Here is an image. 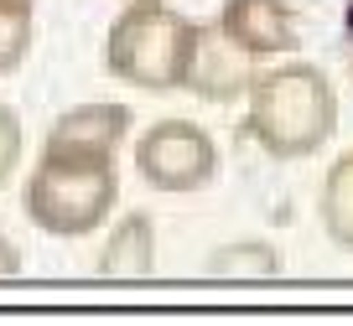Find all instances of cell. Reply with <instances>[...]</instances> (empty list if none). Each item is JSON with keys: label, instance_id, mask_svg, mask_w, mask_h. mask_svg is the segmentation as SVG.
<instances>
[{"label": "cell", "instance_id": "obj_1", "mask_svg": "<svg viewBox=\"0 0 353 326\" xmlns=\"http://www.w3.org/2000/svg\"><path fill=\"white\" fill-rule=\"evenodd\" d=\"M338 130V94L327 73L301 57H276L254 67L244 88V135L270 161H307Z\"/></svg>", "mask_w": 353, "mask_h": 326}, {"label": "cell", "instance_id": "obj_7", "mask_svg": "<svg viewBox=\"0 0 353 326\" xmlns=\"http://www.w3.org/2000/svg\"><path fill=\"white\" fill-rule=\"evenodd\" d=\"M135 135V109L120 98H94V104H73L47 124L42 145H73V151H120Z\"/></svg>", "mask_w": 353, "mask_h": 326}, {"label": "cell", "instance_id": "obj_5", "mask_svg": "<svg viewBox=\"0 0 353 326\" xmlns=\"http://www.w3.org/2000/svg\"><path fill=\"white\" fill-rule=\"evenodd\" d=\"M254 67H260V63H254L239 42H229L219 21H198V36H192V57H188V78H182V88L198 94L203 104H234V98H244Z\"/></svg>", "mask_w": 353, "mask_h": 326}, {"label": "cell", "instance_id": "obj_14", "mask_svg": "<svg viewBox=\"0 0 353 326\" xmlns=\"http://www.w3.org/2000/svg\"><path fill=\"white\" fill-rule=\"evenodd\" d=\"M343 57H348V73H353V0L343 6Z\"/></svg>", "mask_w": 353, "mask_h": 326}, {"label": "cell", "instance_id": "obj_3", "mask_svg": "<svg viewBox=\"0 0 353 326\" xmlns=\"http://www.w3.org/2000/svg\"><path fill=\"white\" fill-rule=\"evenodd\" d=\"M198 21L172 0H125L104 32V73L141 94H182Z\"/></svg>", "mask_w": 353, "mask_h": 326}, {"label": "cell", "instance_id": "obj_10", "mask_svg": "<svg viewBox=\"0 0 353 326\" xmlns=\"http://www.w3.org/2000/svg\"><path fill=\"white\" fill-rule=\"evenodd\" d=\"M322 228L338 249H353V151L332 161V171L322 176V197H317Z\"/></svg>", "mask_w": 353, "mask_h": 326}, {"label": "cell", "instance_id": "obj_8", "mask_svg": "<svg viewBox=\"0 0 353 326\" xmlns=\"http://www.w3.org/2000/svg\"><path fill=\"white\" fill-rule=\"evenodd\" d=\"M156 249H161V239H156V217L151 213H125L120 223L110 228V239H104L94 270H99L104 280H151V274H156Z\"/></svg>", "mask_w": 353, "mask_h": 326}, {"label": "cell", "instance_id": "obj_6", "mask_svg": "<svg viewBox=\"0 0 353 326\" xmlns=\"http://www.w3.org/2000/svg\"><path fill=\"white\" fill-rule=\"evenodd\" d=\"M213 21H219L223 36L239 42L254 63H276V57H291L301 47L296 11H291L286 0H223Z\"/></svg>", "mask_w": 353, "mask_h": 326}, {"label": "cell", "instance_id": "obj_9", "mask_svg": "<svg viewBox=\"0 0 353 326\" xmlns=\"http://www.w3.org/2000/svg\"><path fill=\"white\" fill-rule=\"evenodd\" d=\"M286 254L265 239H239V243H219L208 254V274L213 280H281Z\"/></svg>", "mask_w": 353, "mask_h": 326}, {"label": "cell", "instance_id": "obj_11", "mask_svg": "<svg viewBox=\"0 0 353 326\" xmlns=\"http://www.w3.org/2000/svg\"><path fill=\"white\" fill-rule=\"evenodd\" d=\"M32 36H37V6L0 0V78L21 73V63L32 57Z\"/></svg>", "mask_w": 353, "mask_h": 326}, {"label": "cell", "instance_id": "obj_12", "mask_svg": "<svg viewBox=\"0 0 353 326\" xmlns=\"http://www.w3.org/2000/svg\"><path fill=\"white\" fill-rule=\"evenodd\" d=\"M21 155H26L21 114H16V109L0 98V192H6V186H11V176L21 171Z\"/></svg>", "mask_w": 353, "mask_h": 326}, {"label": "cell", "instance_id": "obj_4", "mask_svg": "<svg viewBox=\"0 0 353 326\" xmlns=\"http://www.w3.org/2000/svg\"><path fill=\"white\" fill-rule=\"evenodd\" d=\"M135 176L166 197L203 192L219 176V145L192 120H156L145 135H135Z\"/></svg>", "mask_w": 353, "mask_h": 326}, {"label": "cell", "instance_id": "obj_13", "mask_svg": "<svg viewBox=\"0 0 353 326\" xmlns=\"http://www.w3.org/2000/svg\"><path fill=\"white\" fill-rule=\"evenodd\" d=\"M21 270H26V264H21V249H16V243L0 233V280H16Z\"/></svg>", "mask_w": 353, "mask_h": 326}, {"label": "cell", "instance_id": "obj_15", "mask_svg": "<svg viewBox=\"0 0 353 326\" xmlns=\"http://www.w3.org/2000/svg\"><path fill=\"white\" fill-rule=\"evenodd\" d=\"M21 6H37V0H21Z\"/></svg>", "mask_w": 353, "mask_h": 326}, {"label": "cell", "instance_id": "obj_2", "mask_svg": "<svg viewBox=\"0 0 353 326\" xmlns=\"http://www.w3.org/2000/svg\"><path fill=\"white\" fill-rule=\"evenodd\" d=\"M114 202H120L114 151H73V145H42L21 192L26 223L47 239H88L110 223Z\"/></svg>", "mask_w": 353, "mask_h": 326}]
</instances>
